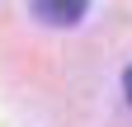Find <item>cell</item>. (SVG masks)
I'll return each mask as SVG.
<instances>
[{
    "mask_svg": "<svg viewBox=\"0 0 132 127\" xmlns=\"http://www.w3.org/2000/svg\"><path fill=\"white\" fill-rule=\"evenodd\" d=\"M123 94L132 99V66H127V75H123Z\"/></svg>",
    "mask_w": 132,
    "mask_h": 127,
    "instance_id": "cell-2",
    "label": "cell"
},
{
    "mask_svg": "<svg viewBox=\"0 0 132 127\" xmlns=\"http://www.w3.org/2000/svg\"><path fill=\"white\" fill-rule=\"evenodd\" d=\"M85 10H90V0H33V14H38L43 24H57V28L76 24Z\"/></svg>",
    "mask_w": 132,
    "mask_h": 127,
    "instance_id": "cell-1",
    "label": "cell"
}]
</instances>
